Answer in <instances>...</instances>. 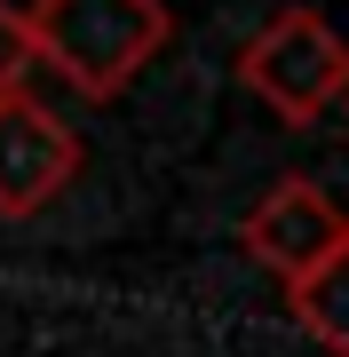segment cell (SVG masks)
<instances>
[{
    "label": "cell",
    "instance_id": "4",
    "mask_svg": "<svg viewBox=\"0 0 349 357\" xmlns=\"http://www.w3.org/2000/svg\"><path fill=\"white\" fill-rule=\"evenodd\" d=\"M341 230H349V206H341L334 191H318L310 175H278L270 191L246 206L238 246L270 270L278 286H302V278H310V270L341 246Z\"/></svg>",
    "mask_w": 349,
    "mask_h": 357
},
{
    "label": "cell",
    "instance_id": "5",
    "mask_svg": "<svg viewBox=\"0 0 349 357\" xmlns=\"http://www.w3.org/2000/svg\"><path fill=\"white\" fill-rule=\"evenodd\" d=\"M286 302H294L302 333H310L325 357H349V230H341V246H334L302 286H286Z\"/></svg>",
    "mask_w": 349,
    "mask_h": 357
},
{
    "label": "cell",
    "instance_id": "2",
    "mask_svg": "<svg viewBox=\"0 0 349 357\" xmlns=\"http://www.w3.org/2000/svg\"><path fill=\"white\" fill-rule=\"evenodd\" d=\"M238 79L262 112H278L286 128H310L349 96V40L325 24L318 8H278L262 32H246Z\"/></svg>",
    "mask_w": 349,
    "mask_h": 357
},
{
    "label": "cell",
    "instance_id": "3",
    "mask_svg": "<svg viewBox=\"0 0 349 357\" xmlns=\"http://www.w3.org/2000/svg\"><path fill=\"white\" fill-rule=\"evenodd\" d=\"M79 167H88V143H79V128H64L56 103H40L32 88L0 103V215L8 222L48 215L79 183Z\"/></svg>",
    "mask_w": 349,
    "mask_h": 357
},
{
    "label": "cell",
    "instance_id": "6",
    "mask_svg": "<svg viewBox=\"0 0 349 357\" xmlns=\"http://www.w3.org/2000/svg\"><path fill=\"white\" fill-rule=\"evenodd\" d=\"M32 79V32H24V8L0 0V103Z\"/></svg>",
    "mask_w": 349,
    "mask_h": 357
},
{
    "label": "cell",
    "instance_id": "7",
    "mask_svg": "<svg viewBox=\"0 0 349 357\" xmlns=\"http://www.w3.org/2000/svg\"><path fill=\"white\" fill-rule=\"evenodd\" d=\"M341 103H349V96H341Z\"/></svg>",
    "mask_w": 349,
    "mask_h": 357
},
{
    "label": "cell",
    "instance_id": "1",
    "mask_svg": "<svg viewBox=\"0 0 349 357\" xmlns=\"http://www.w3.org/2000/svg\"><path fill=\"white\" fill-rule=\"evenodd\" d=\"M24 32L32 64H48L79 103H111L119 88H135L143 64H159L175 16L167 0H32Z\"/></svg>",
    "mask_w": 349,
    "mask_h": 357
}]
</instances>
